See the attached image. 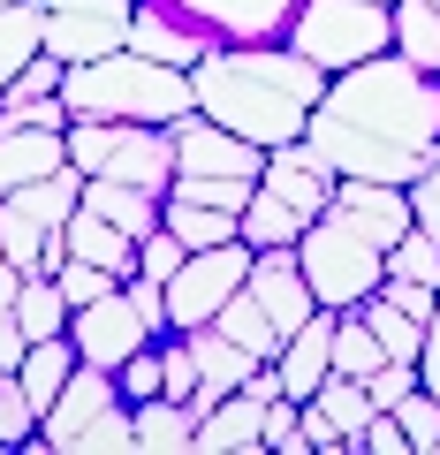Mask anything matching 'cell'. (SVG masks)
<instances>
[{"instance_id": "1", "label": "cell", "mask_w": 440, "mask_h": 455, "mask_svg": "<svg viewBox=\"0 0 440 455\" xmlns=\"http://www.w3.org/2000/svg\"><path fill=\"white\" fill-rule=\"evenodd\" d=\"M304 145L334 175H372L410 190L440 160V76H425L395 46L357 68H334L304 122Z\"/></svg>"}, {"instance_id": "2", "label": "cell", "mask_w": 440, "mask_h": 455, "mask_svg": "<svg viewBox=\"0 0 440 455\" xmlns=\"http://www.w3.org/2000/svg\"><path fill=\"white\" fill-rule=\"evenodd\" d=\"M319 92H326V68L304 61L289 38L212 46L205 61L190 68L197 114H205V122H220V130H236V137H251V145H266V152L289 145V137H304Z\"/></svg>"}, {"instance_id": "3", "label": "cell", "mask_w": 440, "mask_h": 455, "mask_svg": "<svg viewBox=\"0 0 440 455\" xmlns=\"http://www.w3.org/2000/svg\"><path fill=\"white\" fill-rule=\"evenodd\" d=\"M61 99H68V114L167 122V130H175L182 114H197L190 68L152 61V53H137V46H115V53H99V61H68V68H61Z\"/></svg>"}, {"instance_id": "4", "label": "cell", "mask_w": 440, "mask_h": 455, "mask_svg": "<svg viewBox=\"0 0 440 455\" xmlns=\"http://www.w3.org/2000/svg\"><path fill=\"white\" fill-rule=\"evenodd\" d=\"M68 167L76 175H107V182H137V190L167 197L175 182V130L167 122H115V114H68Z\"/></svg>"}, {"instance_id": "5", "label": "cell", "mask_w": 440, "mask_h": 455, "mask_svg": "<svg viewBox=\"0 0 440 455\" xmlns=\"http://www.w3.org/2000/svg\"><path fill=\"white\" fill-rule=\"evenodd\" d=\"M281 38L334 76V68H357V61L395 46V8L388 0H296V16H289Z\"/></svg>"}, {"instance_id": "6", "label": "cell", "mask_w": 440, "mask_h": 455, "mask_svg": "<svg viewBox=\"0 0 440 455\" xmlns=\"http://www.w3.org/2000/svg\"><path fill=\"white\" fill-rule=\"evenodd\" d=\"M296 266H304L311 296H319L326 311H357L364 296L388 281V251L364 243L357 228H342L334 212H319V220L296 235Z\"/></svg>"}, {"instance_id": "7", "label": "cell", "mask_w": 440, "mask_h": 455, "mask_svg": "<svg viewBox=\"0 0 440 455\" xmlns=\"http://www.w3.org/2000/svg\"><path fill=\"white\" fill-rule=\"evenodd\" d=\"M251 259H259V251H251L244 235H236V243H205V251H190V259L167 274V326H175V334L205 326L212 311H220V304H228V296L251 281Z\"/></svg>"}, {"instance_id": "8", "label": "cell", "mask_w": 440, "mask_h": 455, "mask_svg": "<svg viewBox=\"0 0 440 455\" xmlns=\"http://www.w3.org/2000/svg\"><path fill=\"white\" fill-rule=\"evenodd\" d=\"M122 403V379L107 372V364H84L76 357V372H68V387L46 403V418H38V440L31 448H46V455H76L84 448V433H92L107 410Z\"/></svg>"}, {"instance_id": "9", "label": "cell", "mask_w": 440, "mask_h": 455, "mask_svg": "<svg viewBox=\"0 0 440 455\" xmlns=\"http://www.w3.org/2000/svg\"><path fill=\"white\" fill-rule=\"evenodd\" d=\"M130 8L137 0H46V53L99 61V53L130 46Z\"/></svg>"}, {"instance_id": "10", "label": "cell", "mask_w": 440, "mask_h": 455, "mask_svg": "<svg viewBox=\"0 0 440 455\" xmlns=\"http://www.w3.org/2000/svg\"><path fill=\"white\" fill-rule=\"evenodd\" d=\"M68 341H76V357H84V364H107V372H122V364H130L137 349L152 341V326L137 319V304L115 289V296H99V304H76V311H68Z\"/></svg>"}, {"instance_id": "11", "label": "cell", "mask_w": 440, "mask_h": 455, "mask_svg": "<svg viewBox=\"0 0 440 455\" xmlns=\"http://www.w3.org/2000/svg\"><path fill=\"white\" fill-rule=\"evenodd\" d=\"M259 167H266V145L220 130V122H205V114H182V122H175V175H236V182H259Z\"/></svg>"}, {"instance_id": "12", "label": "cell", "mask_w": 440, "mask_h": 455, "mask_svg": "<svg viewBox=\"0 0 440 455\" xmlns=\"http://www.w3.org/2000/svg\"><path fill=\"white\" fill-rule=\"evenodd\" d=\"M326 212L342 228H357L364 243L388 251L395 235L410 228V190L403 182H372V175H334V197H326Z\"/></svg>"}, {"instance_id": "13", "label": "cell", "mask_w": 440, "mask_h": 455, "mask_svg": "<svg viewBox=\"0 0 440 455\" xmlns=\"http://www.w3.org/2000/svg\"><path fill=\"white\" fill-rule=\"evenodd\" d=\"M175 16H190L212 46H259V38H281L296 16V0H167Z\"/></svg>"}, {"instance_id": "14", "label": "cell", "mask_w": 440, "mask_h": 455, "mask_svg": "<svg viewBox=\"0 0 440 455\" xmlns=\"http://www.w3.org/2000/svg\"><path fill=\"white\" fill-rule=\"evenodd\" d=\"M251 296L266 304V319H274V334L289 341L296 326L319 311V296H311V281H304V266H296V243H281V251H259L251 259V281H244Z\"/></svg>"}, {"instance_id": "15", "label": "cell", "mask_w": 440, "mask_h": 455, "mask_svg": "<svg viewBox=\"0 0 440 455\" xmlns=\"http://www.w3.org/2000/svg\"><path fill=\"white\" fill-rule=\"evenodd\" d=\"M259 182H266L274 197H289V205L304 212V220H319V212H326V197H334V167H326L319 152L304 145V137H289V145H274V152H266Z\"/></svg>"}, {"instance_id": "16", "label": "cell", "mask_w": 440, "mask_h": 455, "mask_svg": "<svg viewBox=\"0 0 440 455\" xmlns=\"http://www.w3.org/2000/svg\"><path fill=\"white\" fill-rule=\"evenodd\" d=\"M182 341H190V357H197V395H190V403H197V418H205V410L220 403V395H236V387H244V379L266 364V357H251L244 341H228L212 319H205V326H190Z\"/></svg>"}, {"instance_id": "17", "label": "cell", "mask_w": 440, "mask_h": 455, "mask_svg": "<svg viewBox=\"0 0 440 455\" xmlns=\"http://www.w3.org/2000/svg\"><path fill=\"white\" fill-rule=\"evenodd\" d=\"M334 319H342V311H326V304H319L289 341H281V357H274L281 395H296V403H311V395H319V379L334 372Z\"/></svg>"}, {"instance_id": "18", "label": "cell", "mask_w": 440, "mask_h": 455, "mask_svg": "<svg viewBox=\"0 0 440 455\" xmlns=\"http://www.w3.org/2000/svg\"><path fill=\"white\" fill-rule=\"evenodd\" d=\"M130 46H137V53H152V61L197 68V61L212 53V38L197 31L190 16H175L167 0H137V8H130Z\"/></svg>"}, {"instance_id": "19", "label": "cell", "mask_w": 440, "mask_h": 455, "mask_svg": "<svg viewBox=\"0 0 440 455\" xmlns=\"http://www.w3.org/2000/svg\"><path fill=\"white\" fill-rule=\"evenodd\" d=\"M197 455H251V448H266V403L259 395H220V403L197 418V440H190Z\"/></svg>"}, {"instance_id": "20", "label": "cell", "mask_w": 440, "mask_h": 455, "mask_svg": "<svg viewBox=\"0 0 440 455\" xmlns=\"http://www.w3.org/2000/svg\"><path fill=\"white\" fill-rule=\"evenodd\" d=\"M61 243H68V259H92V266H107V274H122V281L137 274V235L115 228L107 212H92V205H76L61 220Z\"/></svg>"}, {"instance_id": "21", "label": "cell", "mask_w": 440, "mask_h": 455, "mask_svg": "<svg viewBox=\"0 0 440 455\" xmlns=\"http://www.w3.org/2000/svg\"><path fill=\"white\" fill-rule=\"evenodd\" d=\"M53 167H68L61 130H0V197L38 182V175H53Z\"/></svg>"}, {"instance_id": "22", "label": "cell", "mask_w": 440, "mask_h": 455, "mask_svg": "<svg viewBox=\"0 0 440 455\" xmlns=\"http://www.w3.org/2000/svg\"><path fill=\"white\" fill-rule=\"evenodd\" d=\"M46 53V0H0V92Z\"/></svg>"}, {"instance_id": "23", "label": "cell", "mask_w": 440, "mask_h": 455, "mask_svg": "<svg viewBox=\"0 0 440 455\" xmlns=\"http://www.w3.org/2000/svg\"><path fill=\"white\" fill-rule=\"evenodd\" d=\"M137 418V448L152 455H182L197 440V403H182V395H145V403H130Z\"/></svg>"}, {"instance_id": "24", "label": "cell", "mask_w": 440, "mask_h": 455, "mask_svg": "<svg viewBox=\"0 0 440 455\" xmlns=\"http://www.w3.org/2000/svg\"><path fill=\"white\" fill-rule=\"evenodd\" d=\"M68 372H76V341L68 334H38L31 349L16 357V379H23V395L38 403V418H46V403L68 387Z\"/></svg>"}, {"instance_id": "25", "label": "cell", "mask_w": 440, "mask_h": 455, "mask_svg": "<svg viewBox=\"0 0 440 455\" xmlns=\"http://www.w3.org/2000/svg\"><path fill=\"white\" fill-rule=\"evenodd\" d=\"M84 205L107 212L115 228H130V235H145V228H160V197L137 190V182H107V175H84Z\"/></svg>"}, {"instance_id": "26", "label": "cell", "mask_w": 440, "mask_h": 455, "mask_svg": "<svg viewBox=\"0 0 440 455\" xmlns=\"http://www.w3.org/2000/svg\"><path fill=\"white\" fill-rule=\"evenodd\" d=\"M236 228H244V243L251 251H281V243H296V235H304V212H296L289 205V197H274V190H266V182H259V190H251V205H244V220H236Z\"/></svg>"}, {"instance_id": "27", "label": "cell", "mask_w": 440, "mask_h": 455, "mask_svg": "<svg viewBox=\"0 0 440 455\" xmlns=\"http://www.w3.org/2000/svg\"><path fill=\"white\" fill-rule=\"evenodd\" d=\"M160 220L175 228L182 243L190 251H205V243H236V235H244V212H228V205H197V197H160Z\"/></svg>"}, {"instance_id": "28", "label": "cell", "mask_w": 440, "mask_h": 455, "mask_svg": "<svg viewBox=\"0 0 440 455\" xmlns=\"http://www.w3.org/2000/svg\"><path fill=\"white\" fill-rule=\"evenodd\" d=\"M388 8H395V53L440 76V8L433 0H388Z\"/></svg>"}, {"instance_id": "29", "label": "cell", "mask_w": 440, "mask_h": 455, "mask_svg": "<svg viewBox=\"0 0 440 455\" xmlns=\"http://www.w3.org/2000/svg\"><path fill=\"white\" fill-rule=\"evenodd\" d=\"M357 319H364V326H372V334H380V349H388V357L418 364V349H425V326L410 319V311L395 304L388 289H372V296H364V304H357Z\"/></svg>"}, {"instance_id": "30", "label": "cell", "mask_w": 440, "mask_h": 455, "mask_svg": "<svg viewBox=\"0 0 440 455\" xmlns=\"http://www.w3.org/2000/svg\"><path fill=\"white\" fill-rule=\"evenodd\" d=\"M212 326H220L228 341H244L251 357H281V334H274V319H266V304H259L251 289H236L228 304L212 311Z\"/></svg>"}, {"instance_id": "31", "label": "cell", "mask_w": 440, "mask_h": 455, "mask_svg": "<svg viewBox=\"0 0 440 455\" xmlns=\"http://www.w3.org/2000/svg\"><path fill=\"white\" fill-rule=\"evenodd\" d=\"M16 319H23V334H68V296H61V281L53 274H23L16 281Z\"/></svg>"}, {"instance_id": "32", "label": "cell", "mask_w": 440, "mask_h": 455, "mask_svg": "<svg viewBox=\"0 0 440 455\" xmlns=\"http://www.w3.org/2000/svg\"><path fill=\"white\" fill-rule=\"evenodd\" d=\"M380 364H388L380 334L357 319V311H342V319H334V372H349V379H372Z\"/></svg>"}, {"instance_id": "33", "label": "cell", "mask_w": 440, "mask_h": 455, "mask_svg": "<svg viewBox=\"0 0 440 455\" xmlns=\"http://www.w3.org/2000/svg\"><path fill=\"white\" fill-rule=\"evenodd\" d=\"M388 274H395V281H433V289H440V243L425 235L418 220L388 243Z\"/></svg>"}, {"instance_id": "34", "label": "cell", "mask_w": 440, "mask_h": 455, "mask_svg": "<svg viewBox=\"0 0 440 455\" xmlns=\"http://www.w3.org/2000/svg\"><path fill=\"white\" fill-rule=\"evenodd\" d=\"M38 440V403L23 395L16 372H0V448H31Z\"/></svg>"}, {"instance_id": "35", "label": "cell", "mask_w": 440, "mask_h": 455, "mask_svg": "<svg viewBox=\"0 0 440 455\" xmlns=\"http://www.w3.org/2000/svg\"><path fill=\"white\" fill-rule=\"evenodd\" d=\"M395 418H403V433H410V455H433L440 448V403L425 387H410L403 403H395Z\"/></svg>"}, {"instance_id": "36", "label": "cell", "mask_w": 440, "mask_h": 455, "mask_svg": "<svg viewBox=\"0 0 440 455\" xmlns=\"http://www.w3.org/2000/svg\"><path fill=\"white\" fill-rule=\"evenodd\" d=\"M182 259H190V243H182V235H175V228H145V235H137V274H152V281H167V274H175V266Z\"/></svg>"}, {"instance_id": "37", "label": "cell", "mask_w": 440, "mask_h": 455, "mask_svg": "<svg viewBox=\"0 0 440 455\" xmlns=\"http://www.w3.org/2000/svg\"><path fill=\"white\" fill-rule=\"evenodd\" d=\"M53 281H61L68 311H76V304H99V296H115V289H122V274H107V266H92V259H68Z\"/></svg>"}, {"instance_id": "38", "label": "cell", "mask_w": 440, "mask_h": 455, "mask_svg": "<svg viewBox=\"0 0 440 455\" xmlns=\"http://www.w3.org/2000/svg\"><path fill=\"white\" fill-rule=\"evenodd\" d=\"M122 403H145V395H167V372H160V341H145L130 364H122Z\"/></svg>"}, {"instance_id": "39", "label": "cell", "mask_w": 440, "mask_h": 455, "mask_svg": "<svg viewBox=\"0 0 440 455\" xmlns=\"http://www.w3.org/2000/svg\"><path fill=\"white\" fill-rule=\"evenodd\" d=\"M304 440H311V455H357V433H342V425H334V410H326L319 395L304 403Z\"/></svg>"}, {"instance_id": "40", "label": "cell", "mask_w": 440, "mask_h": 455, "mask_svg": "<svg viewBox=\"0 0 440 455\" xmlns=\"http://www.w3.org/2000/svg\"><path fill=\"white\" fill-rule=\"evenodd\" d=\"M122 448H137V418H130V403L107 410V418L84 433V448H76V455H122Z\"/></svg>"}, {"instance_id": "41", "label": "cell", "mask_w": 440, "mask_h": 455, "mask_svg": "<svg viewBox=\"0 0 440 455\" xmlns=\"http://www.w3.org/2000/svg\"><path fill=\"white\" fill-rule=\"evenodd\" d=\"M410 387H425V379H418V364H403V357H388V364H380L372 379H364V395H372V410H395V403H403Z\"/></svg>"}, {"instance_id": "42", "label": "cell", "mask_w": 440, "mask_h": 455, "mask_svg": "<svg viewBox=\"0 0 440 455\" xmlns=\"http://www.w3.org/2000/svg\"><path fill=\"white\" fill-rule=\"evenodd\" d=\"M160 372H167V395H182V403H190L197 395V357H190V341H160Z\"/></svg>"}, {"instance_id": "43", "label": "cell", "mask_w": 440, "mask_h": 455, "mask_svg": "<svg viewBox=\"0 0 440 455\" xmlns=\"http://www.w3.org/2000/svg\"><path fill=\"white\" fill-rule=\"evenodd\" d=\"M410 220H418L425 235H433V243H440V160L425 167L418 182H410Z\"/></svg>"}, {"instance_id": "44", "label": "cell", "mask_w": 440, "mask_h": 455, "mask_svg": "<svg viewBox=\"0 0 440 455\" xmlns=\"http://www.w3.org/2000/svg\"><path fill=\"white\" fill-rule=\"evenodd\" d=\"M357 455H410V433H403V418H395V410H380V418L357 433Z\"/></svg>"}, {"instance_id": "45", "label": "cell", "mask_w": 440, "mask_h": 455, "mask_svg": "<svg viewBox=\"0 0 440 455\" xmlns=\"http://www.w3.org/2000/svg\"><path fill=\"white\" fill-rule=\"evenodd\" d=\"M61 68H68L61 53H38V61L23 68L16 84H8V92H23V99H46V92H61Z\"/></svg>"}, {"instance_id": "46", "label": "cell", "mask_w": 440, "mask_h": 455, "mask_svg": "<svg viewBox=\"0 0 440 455\" xmlns=\"http://www.w3.org/2000/svg\"><path fill=\"white\" fill-rule=\"evenodd\" d=\"M380 289H388V296H395V304H403V311H410V319H418V326L433 319V304H440V289H433V281H395V274H388V281H380Z\"/></svg>"}, {"instance_id": "47", "label": "cell", "mask_w": 440, "mask_h": 455, "mask_svg": "<svg viewBox=\"0 0 440 455\" xmlns=\"http://www.w3.org/2000/svg\"><path fill=\"white\" fill-rule=\"evenodd\" d=\"M418 379H425V395L440 403V304H433V319H425V349H418Z\"/></svg>"}, {"instance_id": "48", "label": "cell", "mask_w": 440, "mask_h": 455, "mask_svg": "<svg viewBox=\"0 0 440 455\" xmlns=\"http://www.w3.org/2000/svg\"><path fill=\"white\" fill-rule=\"evenodd\" d=\"M16 281H23V266H8V259H0V311L16 304Z\"/></svg>"}, {"instance_id": "49", "label": "cell", "mask_w": 440, "mask_h": 455, "mask_svg": "<svg viewBox=\"0 0 440 455\" xmlns=\"http://www.w3.org/2000/svg\"><path fill=\"white\" fill-rule=\"evenodd\" d=\"M433 8H440V0H433Z\"/></svg>"}]
</instances>
